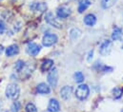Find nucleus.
Returning <instances> with one entry per match:
<instances>
[{
    "instance_id": "f257e3e1",
    "label": "nucleus",
    "mask_w": 123,
    "mask_h": 112,
    "mask_svg": "<svg viewBox=\"0 0 123 112\" xmlns=\"http://www.w3.org/2000/svg\"><path fill=\"white\" fill-rule=\"evenodd\" d=\"M20 94V88L18 84H8L6 88V96L11 100H16L19 97Z\"/></svg>"
},
{
    "instance_id": "f03ea898",
    "label": "nucleus",
    "mask_w": 123,
    "mask_h": 112,
    "mask_svg": "<svg viewBox=\"0 0 123 112\" xmlns=\"http://www.w3.org/2000/svg\"><path fill=\"white\" fill-rule=\"evenodd\" d=\"M90 94V89L87 84H80L75 90V96L79 100H85Z\"/></svg>"
},
{
    "instance_id": "7ed1b4c3",
    "label": "nucleus",
    "mask_w": 123,
    "mask_h": 112,
    "mask_svg": "<svg viewBox=\"0 0 123 112\" xmlns=\"http://www.w3.org/2000/svg\"><path fill=\"white\" fill-rule=\"evenodd\" d=\"M57 42V36L54 33H47L43 36L42 43L45 47H51Z\"/></svg>"
},
{
    "instance_id": "20e7f679",
    "label": "nucleus",
    "mask_w": 123,
    "mask_h": 112,
    "mask_svg": "<svg viewBox=\"0 0 123 112\" xmlns=\"http://www.w3.org/2000/svg\"><path fill=\"white\" fill-rule=\"evenodd\" d=\"M50 70L51 71L48 73V82L51 84V86L55 87L58 81V71L56 68H52Z\"/></svg>"
},
{
    "instance_id": "39448f33",
    "label": "nucleus",
    "mask_w": 123,
    "mask_h": 112,
    "mask_svg": "<svg viewBox=\"0 0 123 112\" xmlns=\"http://www.w3.org/2000/svg\"><path fill=\"white\" fill-rule=\"evenodd\" d=\"M112 47H113L112 42H111L110 40H105V41L101 44V46H100V48H99V52H100V54L103 56H106V55H108V54H110V52H111V50H112Z\"/></svg>"
},
{
    "instance_id": "423d86ee",
    "label": "nucleus",
    "mask_w": 123,
    "mask_h": 112,
    "mask_svg": "<svg viewBox=\"0 0 123 112\" xmlns=\"http://www.w3.org/2000/svg\"><path fill=\"white\" fill-rule=\"evenodd\" d=\"M45 20L48 24H50L51 26L55 27L56 28H62V25L57 21V19L54 16V14L52 12H47L46 15H45Z\"/></svg>"
},
{
    "instance_id": "0eeeda50",
    "label": "nucleus",
    "mask_w": 123,
    "mask_h": 112,
    "mask_svg": "<svg viewBox=\"0 0 123 112\" xmlns=\"http://www.w3.org/2000/svg\"><path fill=\"white\" fill-rule=\"evenodd\" d=\"M71 12H72L71 11V9L69 7H67V6H61L56 11L57 16L59 18H61V19H65V18L69 17L71 15Z\"/></svg>"
},
{
    "instance_id": "6e6552de",
    "label": "nucleus",
    "mask_w": 123,
    "mask_h": 112,
    "mask_svg": "<svg viewBox=\"0 0 123 112\" xmlns=\"http://www.w3.org/2000/svg\"><path fill=\"white\" fill-rule=\"evenodd\" d=\"M41 50V47L35 43H30L27 47V52L31 56H36Z\"/></svg>"
},
{
    "instance_id": "1a4fd4ad",
    "label": "nucleus",
    "mask_w": 123,
    "mask_h": 112,
    "mask_svg": "<svg viewBox=\"0 0 123 112\" xmlns=\"http://www.w3.org/2000/svg\"><path fill=\"white\" fill-rule=\"evenodd\" d=\"M72 93H73V87L71 85H65L60 90V95L64 100L70 99L71 96H72Z\"/></svg>"
},
{
    "instance_id": "9d476101",
    "label": "nucleus",
    "mask_w": 123,
    "mask_h": 112,
    "mask_svg": "<svg viewBox=\"0 0 123 112\" xmlns=\"http://www.w3.org/2000/svg\"><path fill=\"white\" fill-rule=\"evenodd\" d=\"M60 110V105L56 99H51L48 106L49 112H58Z\"/></svg>"
},
{
    "instance_id": "9b49d317",
    "label": "nucleus",
    "mask_w": 123,
    "mask_h": 112,
    "mask_svg": "<svg viewBox=\"0 0 123 112\" xmlns=\"http://www.w3.org/2000/svg\"><path fill=\"white\" fill-rule=\"evenodd\" d=\"M31 9L33 11H39V12H44L47 10V5L43 2H34L31 6Z\"/></svg>"
},
{
    "instance_id": "f8f14e48",
    "label": "nucleus",
    "mask_w": 123,
    "mask_h": 112,
    "mask_svg": "<svg viewBox=\"0 0 123 112\" xmlns=\"http://www.w3.org/2000/svg\"><path fill=\"white\" fill-rule=\"evenodd\" d=\"M84 23H85V25L88 26V27H92V26H94L95 23H96V17H95V15L92 14V13L87 14V15L84 17Z\"/></svg>"
},
{
    "instance_id": "ddd939ff",
    "label": "nucleus",
    "mask_w": 123,
    "mask_h": 112,
    "mask_svg": "<svg viewBox=\"0 0 123 112\" xmlns=\"http://www.w3.org/2000/svg\"><path fill=\"white\" fill-rule=\"evenodd\" d=\"M19 52V48L17 45L13 44V45H11L9 46L7 49H6V55L8 57H12V56L15 55Z\"/></svg>"
},
{
    "instance_id": "4468645a",
    "label": "nucleus",
    "mask_w": 123,
    "mask_h": 112,
    "mask_svg": "<svg viewBox=\"0 0 123 112\" xmlns=\"http://www.w3.org/2000/svg\"><path fill=\"white\" fill-rule=\"evenodd\" d=\"M36 91L40 94H49L51 92V88L50 86L45 83H40L36 87Z\"/></svg>"
},
{
    "instance_id": "2eb2a0df",
    "label": "nucleus",
    "mask_w": 123,
    "mask_h": 112,
    "mask_svg": "<svg viewBox=\"0 0 123 112\" xmlns=\"http://www.w3.org/2000/svg\"><path fill=\"white\" fill-rule=\"evenodd\" d=\"M53 66H54V61L51 59H46L41 64V70L42 71H48V70L52 69Z\"/></svg>"
},
{
    "instance_id": "dca6fc26",
    "label": "nucleus",
    "mask_w": 123,
    "mask_h": 112,
    "mask_svg": "<svg viewBox=\"0 0 123 112\" xmlns=\"http://www.w3.org/2000/svg\"><path fill=\"white\" fill-rule=\"evenodd\" d=\"M92 4L91 0H81L79 2V5H78V12L79 13H82L84 11H86L88 9V7Z\"/></svg>"
},
{
    "instance_id": "f3484780",
    "label": "nucleus",
    "mask_w": 123,
    "mask_h": 112,
    "mask_svg": "<svg viewBox=\"0 0 123 112\" xmlns=\"http://www.w3.org/2000/svg\"><path fill=\"white\" fill-rule=\"evenodd\" d=\"M121 36H122V29L120 28L116 27L113 30V33H112V39L114 41H117L121 38Z\"/></svg>"
},
{
    "instance_id": "a211bd4d",
    "label": "nucleus",
    "mask_w": 123,
    "mask_h": 112,
    "mask_svg": "<svg viewBox=\"0 0 123 112\" xmlns=\"http://www.w3.org/2000/svg\"><path fill=\"white\" fill-rule=\"evenodd\" d=\"M117 0H102L101 1V6L103 9H109L111 7H113Z\"/></svg>"
},
{
    "instance_id": "6ab92c4d",
    "label": "nucleus",
    "mask_w": 123,
    "mask_h": 112,
    "mask_svg": "<svg viewBox=\"0 0 123 112\" xmlns=\"http://www.w3.org/2000/svg\"><path fill=\"white\" fill-rule=\"evenodd\" d=\"M74 81H75L76 83H81V82L84 81V75H83L82 72L77 71V72L74 73Z\"/></svg>"
},
{
    "instance_id": "aec40b11",
    "label": "nucleus",
    "mask_w": 123,
    "mask_h": 112,
    "mask_svg": "<svg viewBox=\"0 0 123 112\" xmlns=\"http://www.w3.org/2000/svg\"><path fill=\"white\" fill-rule=\"evenodd\" d=\"M81 34V30L78 28H73L70 32V36L72 39H76L77 37H79Z\"/></svg>"
},
{
    "instance_id": "412c9836",
    "label": "nucleus",
    "mask_w": 123,
    "mask_h": 112,
    "mask_svg": "<svg viewBox=\"0 0 123 112\" xmlns=\"http://www.w3.org/2000/svg\"><path fill=\"white\" fill-rule=\"evenodd\" d=\"M113 95H114L115 99H119L122 96V90L118 87H116L113 89Z\"/></svg>"
},
{
    "instance_id": "4be33fe9",
    "label": "nucleus",
    "mask_w": 123,
    "mask_h": 112,
    "mask_svg": "<svg viewBox=\"0 0 123 112\" xmlns=\"http://www.w3.org/2000/svg\"><path fill=\"white\" fill-rule=\"evenodd\" d=\"M24 67H25V63H24L22 60H18V61L15 63V69H16L18 72H20V71L24 68Z\"/></svg>"
},
{
    "instance_id": "5701e85b",
    "label": "nucleus",
    "mask_w": 123,
    "mask_h": 112,
    "mask_svg": "<svg viewBox=\"0 0 123 112\" xmlns=\"http://www.w3.org/2000/svg\"><path fill=\"white\" fill-rule=\"evenodd\" d=\"M19 109H20V103H19V102H17V101L13 102V104H12V106H11V111L12 112H18L19 111Z\"/></svg>"
},
{
    "instance_id": "b1692460",
    "label": "nucleus",
    "mask_w": 123,
    "mask_h": 112,
    "mask_svg": "<svg viewBox=\"0 0 123 112\" xmlns=\"http://www.w3.org/2000/svg\"><path fill=\"white\" fill-rule=\"evenodd\" d=\"M26 111L27 112H37V108L36 106L32 104V103H29L26 106Z\"/></svg>"
},
{
    "instance_id": "393cba45",
    "label": "nucleus",
    "mask_w": 123,
    "mask_h": 112,
    "mask_svg": "<svg viewBox=\"0 0 123 112\" xmlns=\"http://www.w3.org/2000/svg\"><path fill=\"white\" fill-rule=\"evenodd\" d=\"M5 29H6V24H5V22L2 21V20H0V34H2L5 31Z\"/></svg>"
},
{
    "instance_id": "a878e982",
    "label": "nucleus",
    "mask_w": 123,
    "mask_h": 112,
    "mask_svg": "<svg viewBox=\"0 0 123 112\" xmlns=\"http://www.w3.org/2000/svg\"><path fill=\"white\" fill-rule=\"evenodd\" d=\"M1 112H10L8 109H3V110H1Z\"/></svg>"
},
{
    "instance_id": "bb28decb",
    "label": "nucleus",
    "mask_w": 123,
    "mask_h": 112,
    "mask_svg": "<svg viewBox=\"0 0 123 112\" xmlns=\"http://www.w3.org/2000/svg\"><path fill=\"white\" fill-rule=\"evenodd\" d=\"M122 49H123V45H122Z\"/></svg>"
}]
</instances>
